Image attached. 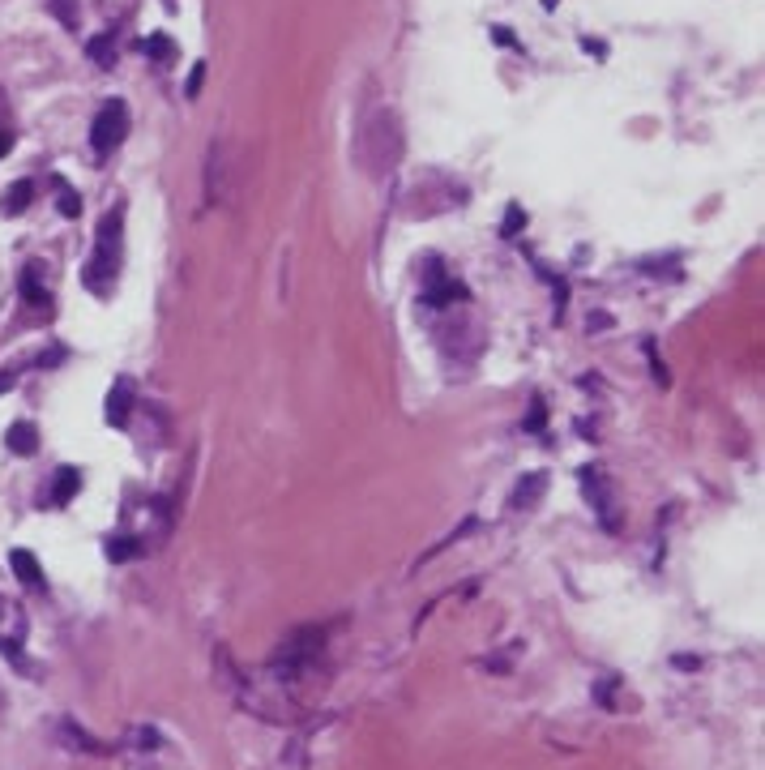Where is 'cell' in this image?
Returning a JSON list of instances; mask_svg holds the SVG:
<instances>
[{"label":"cell","mask_w":765,"mask_h":770,"mask_svg":"<svg viewBox=\"0 0 765 770\" xmlns=\"http://www.w3.org/2000/svg\"><path fill=\"white\" fill-rule=\"evenodd\" d=\"M120 262H124V210L115 206V210L103 214V223L95 231V253L82 270V283L95 295H107L115 274H120Z\"/></svg>","instance_id":"obj_1"},{"label":"cell","mask_w":765,"mask_h":770,"mask_svg":"<svg viewBox=\"0 0 765 770\" xmlns=\"http://www.w3.org/2000/svg\"><path fill=\"white\" fill-rule=\"evenodd\" d=\"M321 646H326V629H317V625L295 629V634H287V638L278 642V651L270 655V673L291 685V681H300L321 659Z\"/></svg>","instance_id":"obj_2"},{"label":"cell","mask_w":765,"mask_h":770,"mask_svg":"<svg viewBox=\"0 0 765 770\" xmlns=\"http://www.w3.org/2000/svg\"><path fill=\"white\" fill-rule=\"evenodd\" d=\"M359 159L368 163L373 176H385L402 159V129H398V120L390 112H376L364 125V133H359Z\"/></svg>","instance_id":"obj_3"},{"label":"cell","mask_w":765,"mask_h":770,"mask_svg":"<svg viewBox=\"0 0 765 770\" xmlns=\"http://www.w3.org/2000/svg\"><path fill=\"white\" fill-rule=\"evenodd\" d=\"M129 133V107L124 98H107L103 107L95 112V125H90V146H95L98 159H107Z\"/></svg>","instance_id":"obj_4"},{"label":"cell","mask_w":765,"mask_h":770,"mask_svg":"<svg viewBox=\"0 0 765 770\" xmlns=\"http://www.w3.org/2000/svg\"><path fill=\"white\" fill-rule=\"evenodd\" d=\"M9 565H14V578L26 590H43V587H48V578H43V570H39L34 552H26V548H14V552H9Z\"/></svg>","instance_id":"obj_5"},{"label":"cell","mask_w":765,"mask_h":770,"mask_svg":"<svg viewBox=\"0 0 765 770\" xmlns=\"http://www.w3.org/2000/svg\"><path fill=\"white\" fill-rule=\"evenodd\" d=\"M22 300H26V304H34L39 312L51 309V295H48V287H43V265H39V262H31L26 270H22Z\"/></svg>","instance_id":"obj_6"},{"label":"cell","mask_w":765,"mask_h":770,"mask_svg":"<svg viewBox=\"0 0 765 770\" xmlns=\"http://www.w3.org/2000/svg\"><path fill=\"white\" fill-rule=\"evenodd\" d=\"M5 445H9V454H17V459H34L39 454V428L31 420H22V424H14L5 432Z\"/></svg>","instance_id":"obj_7"},{"label":"cell","mask_w":765,"mask_h":770,"mask_svg":"<svg viewBox=\"0 0 765 770\" xmlns=\"http://www.w3.org/2000/svg\"><path fill=\"white\" fill-rule=\"evenodd\" d=\"M129 407H133V381H115L112 394H107V424L124 428V420H129Z\"/></svg>","instance_id":"obj_8"},{"label":"cell","mask_w":765,"mask_h":770,"mask_svg":"<svg viewBox=\"0 0 765 770\" xmlns=\"http://www.w3.org/2000/svg\"><path fill=\"white\" fill-rule=\"evenodd\" d=\"M78 488H82V471H78V467H60V471L51 476V501H56V506H69V501L78 496Z\"/></svg>","instance_id":"obj_9"},{"label":"cell","mask_w":765,"mask_h":770,"mask_svg":"<svg viewBox=\"0 0 765 770\" xmlns=\"http://www.w3.org/2000/svg\"><path fill=\"white\" fill-rule=\"evenodd\" d=\"M31 197H34V184L31 181H14V184H9V193L0 197V214H9V218H14V214H22L26 206H31Z\"/></svg>","instance_id":"obj_10"},{"label":"cell","mask_w":765,"mask_h":770,"mask_svg":"<svg viewBox=\"0 0 765 770\" xmlns=\"http://www.w3.org/2000/svg\"><path fill=\"white\" fill-rule=\"evenodd\" d=\"M56 732H60V737H65L73 749H82V754H107V745H98L95 737H86V732L73 719H60V728H56Z\"/></svg>","instance_id":"obj_11"},{"label":"cell","mask_w":765,"mask_h":770,"mask_svg":"<svg viewBox=\"0 0 765 770\" xmlns=\"http://www.w3.org/2000/svg\"><path fill=\"white\" fill-rule=\"evenodd\" d=\"M86 51H90V60H95L98 69H112L115 65V34H95V39L86 43Z\"/></svg>","instance_id":"obj_12"},{"label":"cell","mask_w":765,"mask_h":770,"mask_svg":"<svg viewBox=\"0 0 765 770\" xmlns=\"http://www.w3.org/2000/svg\"><path fill=\"white\" fill-rule=\"evenodd\" d=\"M51 189H56V206H60V214H65V218H78V214H82V197L69 189L65 176H56V181H51Z\"/></svg>","instance_id":"obj_13"},{"label":"cell","mask_w":765,"mask_h":770,"mask_svg":"<svg viewBox=\"0 0 765 770\" xmlns=\"http://www.w3.org/2000/svg\"><path fill=\"white\" fill-rule=\"evenodd\" d=\"M543 484H548V476H543V471H539V476L521 479V484H518L521 492H513V509H526L530 501H539V496H543Z\"/></svg>","instance_id":"obj_14"},{"label":"cell","mask_w":765,"mask_h":770,"mask_svg":"<svg viewBox=\"0 0 765 770\" xmlns=\"http://www.w3.org/2000/svg\"><path fill=\"white\" fill-rule=\"evenodd\" d=\"M142 51H146V56H159V60H171V56H176V48H171L167 34H150L146 43H142Z\"/></svg>","instance_id":"obj_15"},{"label":"cell","mask_w":765,"mask_h":770,"mask_svg":"<svg viewBox=\"0 0 765 770\" xmlns=\"http://www.w3.org/2000/svg\"><path fill=\"white\" fill-rule=\"evenodd\" d=\"M107 552H112V561H133L137 552H142V543L137 540H112L107 543Z\"/></svg>","instance_id":"obj_16"},{"label":"cell","mask_w":765,"mask_h":770,"mask_svg":"<svg viewBox=\"0 0 765 770\" xmlns=\"http://www.w3.org/2000/svg\"><path fill=\"white\" fill-rule=\"evenodd\" d=\"M73 9H78V0H51V14L60 17V22H65L69 31L78 26V14H73Z\"/></svg>","instance_id":"obj_17"},{"label":"cell","mask_w":765,"mask_h":770,"mask_svg":"<svg viewBox=\"0 0 765 770\" xmlns=\"http://www.w3.org/2000/svg\"><path fill=\"white\" fill-rule=\"evenodd\" d=\"M201 78H206V65L197 60V65H193V78H189V86H184V90H189V98L201 95Z\"/></svg>","instance_id":"obj_18"},{"label":"cell","mask_w":765,"mask_h":770,"mask_svg":"<svg viewBox=\"0 0 765 770\" xmlns=\"http://www.w3.org/2000/svg\"><path fill=\"white\" fill-rule=\"evenodd\" d=\"M60 360H65V347H48L34 364H39V368H51V364H60Z\"/></svg>","instance_id":"obj_19"},{"label":"cell","mask_w":765,"mask_h":770,"mask_svg":"<svg viewBox=\"0 0 765 770\" xmlns=\"http://www.w3.org/2000/svg\"><path fill=\"white\" fill-rule=\"evenodd\" d=\"M521 223H526V218H521V206H509V218H505V236H518V231H521Z\"/></svg>","instance_id":"obj_20"},{"label":"cell","mask_w":765,"mask_h":770,"mask_svg":"<svg viewBox=\"0 0 765 770\" xmlns=\"http://www.w3.org/2000/svg\"><path fill=\"white\" fill-rule=\"evenodd\" d=\"M492 39H496L501 48H521V43H518V34H513V31H501V26L492 31Z\"/></svg>","instance_id":"obj_21"},{"label":"cell","mask_w":765,"mask_h":770,"mask_svg":"<svg viewBox=\"0 0 765 770\" xmlns=\"http://www.w3.org/2000/svg\"><path fill=\"white\" fill-rule=\"evenodd\" d=\"M9 150H14V129H0V159H9Z\"/></svg>","instance_id":"obj_22"},{"label":"cell","mask_w":765,"mask_h":770,"mask_svg":"<svg viewBox=\"0 0 765 770\" xmlns=\"http://www.w3.org/2000/svg\"><path fill=\"white\" fill-rule=\"evenodd\" d=\"M14 381H17V368H5V373H0V394L14 390Z\"/></svg>","instance_id":"obj_23"},{"label":"cell","mask_w":765,"mask_h":770,"mask_svg":"<svg viewBox=\"0 0 765 770\" xmlns=\"http://www.w3.org/2000/svg\"><path fill=\"white\" fill-rule=\"evenodd\" d=\"M582 43H586V51H590V56H607V48H603L599 39H582Z\"/></svg>","instance_id":"obj_24"},{"label":"cell","mask_w":765,"mask_h":770,"mask_svg":"<svg viewBox=\"0 0 765 770\" xmlns=\"http://www.w3.org/2000/svg\"><path fill=\"white\" fill-rule=\"evenodd\" d=\"M526 428H543V403H539V407L530 411V420H526Z\"/></svg>","instance_id":"obj_25"},{"label":"cell","mask_w":765,"mask_h":770,"mask_svg":"<svg viewBox=\"0 0 765 770\" xmlns=\"http://www.w3.org/2000/svg\"><path fill=\"white\" fill-rule=\"evenodd\" d=\"M0 612H5V604H0Z\"/></svg>","instance_id":"obj_26"}]
</instances>
